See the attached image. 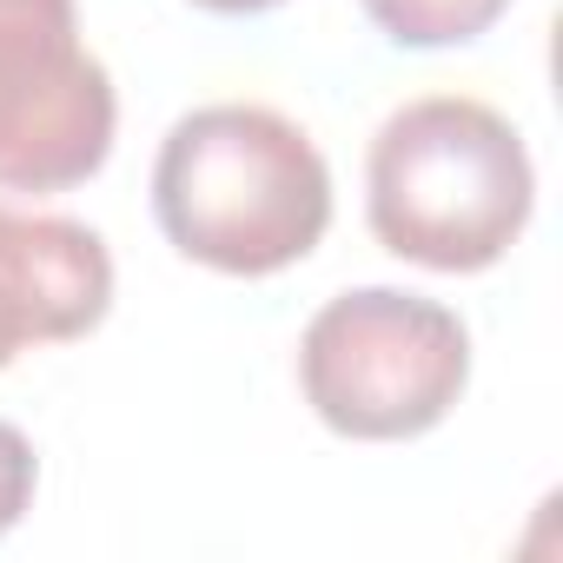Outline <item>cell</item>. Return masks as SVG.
<instances>
[{"instance_id": "1", "label": "cell", "mask_w": 563, "mask_h": 563, "mask_svg": "<svg viewBox=\"0 0 563 563\" xmlns=\"http://www.w3.org/2000/svg\"><path fill=\"white\" fill-rule=\"evenodd\" d=\"M159 232L232 278L299 265L332 225V166L306 126L252 100H212L173 120L153 159Z\"/></svg>"}, {"instance_id": "2", "label": "cell", "mask_w": 563, "mask_h": 563, "mask_svg": "<svg viewBox=\"0 0 563 563\" xmlns=\"http://www.w3.org/2000/svg\"><path fill=\"white\" fill-rule=\"evenodd\" d=\"M537 173L523 133L464 93L398 107L365 159V219L385 252L424 272H484L530 225Z\"/></svg>"}, {"instance_id": "3", "label": "cell", "mask_w": 563, "mask_h": 563, "mask_svg": "<svg viewBox=\"0 0 563 563\" xmlns=\"http://www.w3.org/2000/svg\"><path fill=\"white\" fill-rule=\"evenodd\" d=\"M471 378V332L451 306L398 286H358L312 312L299 385L319 424L358 444L424 438L451 418Z\"/></svg>"}, {"instance_id": "4", "label": "cell", "mask_w": 563, "mask_h": 563, "mask_svg": "<svg viewBox=\"0 0 563 563\" xmlns=\"http://www.w3.org/2000/svg\"><path fill=\"white\" fill-rule=\"evenodd\" d=\"M113 74L80 47L74 0H0V186L67 192L113 153Z\"/></svg>"}, {"instance_id": "5", "label": "cell", "mask_w": 563, "mask_h": 563, "mask_svg": "<svg viewBox=\"0 0 563 563\" xmlns=\"http://www.w3.org/2000/svg\"><path fill=\"white\" fill-rule=\"evenodd\" d=\"M113 306V252L93 225L0 206V372L27 345L87 339Z\"/></svg>"}, {"instance_id": "6", "label": "cell", "mask_w": 563, "mask_h": 563, "mask_svg": "<svg viewBox=\"0 0 563 563\" xmlns=\"http://www.w3.org/2000/svg\"><path fill=\"white\" fill-rule=\"evenodd\" d=\"M358 8L398 47H464L497 27L510 0H358Z\"/></svg>"}, {"instance_id": "7", "label": "cell", "mask_w": 563, "mask_h": 563, "mask_svg": "<svg viewBox=\"0 0 563 563\" xmlns=\"http://www.w3.org/2000/svg\"><path fill=\"white\" fill-rule=\"evenodd\" d=\"M34 484H41V464H34V444L0 418V537H8L21 517H27V504H34Z\"/></svg>"}, {"instance_id": "8", "label": "cell", "mask_w": 563, "mask_h": 563, "mask_svg": "<svg viewBox=\"0 0 563 563\" xmlns=\"http://www.w3.org/2000/svg\"><path fill=\"white\" fill-rule=\"evenodd\" d=\"M192 8H206V14H265L278 0H192Z\"/></svg>"}]
</instances>
